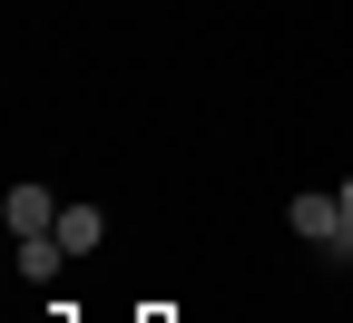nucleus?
<instances>
[{
	"label": "nucleus",
	"mask_w": 353,
	"mask_h": 323,
	"mask_svg": "<svg viewBox=\"0 0 353 323\" xmlns=\"http://www.w3.org/2000/svg\"><path fill=\"white\" fill-rule=\"evenodd\" d=\"M294 236L324 245V255L343 264V255H353V216H343V196H294Z\"/></svg>",
	"instance_id": "f257e3e1"
},
{
	"label": "nucleus",
	"mask_w": 353,
	"mask_h": 323,
	"mask_svg": "<svg viewBox=\"0 0 353 323\" xmlns=\"http://www.w3.org/2000/svg\"><path fill=\"white\" fill-rule=\"evenodd\" d=\"M0 225H10V236H50V225H59V206H50V187H30V176H20V187L0 196Z\"/></svg>",
	"instance_id": "f03ea898"
},
{
	"label": "nucleus",
	"mask_w": 353,
	"mask_h": 323,
	"mask_svg": "<svg viewBox=\"0 0 353 323\" xmlns=\"http://www.w3.org/2000/svg\"><path fill=\"white\" fill-rule=\"evenodd\" d=\"M50 236H59L69 255H99V245H108V216H99V206H59V225H50Z\"/></svg>",
	"instance_id": "7ed1b4c3"
},
{
	"label": "nucleus",
	"mask_w": 353,
	"mask_h": 323,
	"mask_svg": "<svg viewBox=\"0 0 353 323\" xmlns=\"http://www.w3.org/2000/svg\"><path fill=\"white\" fill-rule=\"evenodd\" d=\"M59 264H69V245H59V236H20V284H50Z\"/></svg>",
	"instance_id": "20e7f679"
},
{
	"label": "nucleus",
	"mask_w": 353,
	"mask_h": 323,
	"mask_svg": "<svg viewBox=\"0 0 353 323\" xmlns=\"http://www.w3.org/2000/svg\"><path fill=\"white\" fill-rule=\"evenodd\" d=\"M334 196H343V216H353V176H343V187H334Z\"/></svg>",
	"instance_id": "39448f33"
}]
</instances>
